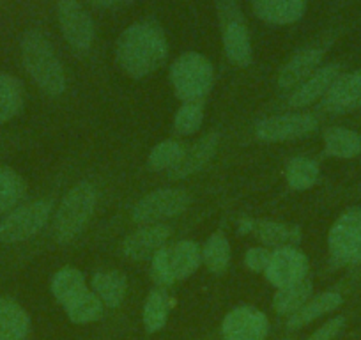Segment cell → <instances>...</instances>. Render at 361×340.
Returning <instances> with one entry per match:
<instances>
[{"label":"cell","instance_id":"9","mask_svg":"<svg viewBox=\"0 0 361 340\" xmlns=\"http://www.w3.org/2000/svg\"><path fill=\"white\" fill-rule=\"evenodd\" d=\"M188 192L180 188H161L149 193L138 200L133 207V220L137 224H151V221L165 220L185 213L190 206Z\"/></svg>","mask_w":361,"mask_h":340},{"label":"cell","instance_id":"35","mask_svg":"<svg viewBox=\"0 0 361 340\" xmlns=\"http://www.w3.org/2000/svg\"><path fill=\"white\" fill-rule=\"evenodd\" d=\"M269 259H271V253L264 248H250L246 252V257H245V265L246 268L252 269V272L260 273V272H266L267 265H269Z\"/></svg>","mask_w":361,"mask_h":340},{"label":"cell","instance_id":"4","mask_svg":"<svg viewBox=\"0 0 361 340\" xmlns=\"http://www.w3.org/2000/svg\"><path fill=\"white\" fill-rule=\"evenodd\" d=\"M96 207V190L90 183H78L62 199L54 229L59 243H69L83 231Z\"/></svg>","mask_w":361,"mask_h":340},{"label":"cell","instance_id":"10","mask_svg":"<svg viewBox=\"0 0 361 340\" xmlns=\"http://www.w3.org/2000/svg\"><path fill=\"white\" fill-rule=\"evenodd\" d=\"M57 16L64 40L75 50L85 51L94 41V22L78 0H59Z\"/></svg>","mask_w":361,"mask_h":340},{"label":"cell","instance_id":"30","mask_svg":"<svg viewBox=\"0 0 361 340\" xmlns=\"http://www.w3.org/2000/svg\"><path fill=\"white\" fill-rule=\"evenodd\" d=\"M204 262L213 273H224L231 262V245L221 232H214L207 239L202 252Z\"/></svg>","mask_w":361,"mask_h":340},{"label":"cell","instance_id":"32","mask_svg":"<svg viewBox=\"0 0 361 340\" xmlns=\"http://www.w3.org/2000/svg\"><path fill=\"white\" fill-rule=\"evenodd\" d=\"M169 317V296L163 291H151L144 305V324L151 333L158 332L165 326Z\"/></svg>","mask_w":361,"mask_h":340},{"label":"cell","instance_id":"19","mask_svg":"<svg viewBox=\"0 0 361 340\" xmlns=\"http://www.w3.org/2000/svg\"><path fill=\"white\" fill-rule=\"evenodd\" d=\"M241 232H253L260 241L271 246L296 245L301 239V229L298 225L279 224V221L264 220H241Z\"/></svg>","mask_w":361,"mask_h":340},{"label":"cell","instance_id":"33","mask_svg":"<svg viewBox=\"0 0 361 340\" xmlns=\"http://www.w3.org/2000/svg\"><path fill=\"white\" fill-rule=\"evenodd\" d=\"M183 154H185V149L180 147L177 142H159V144L152 149L151 154H149V166H151L152 170H172L173 166L180 162Z\"/></svg>","mask_w":361,"mask_h":340},{"label":"cell","instance_id":"34","mask_svg":"<svg viewBox=\"0 0 361 340\" xmlns=\"http://www.w3.org/2000/svg\"><path fill=\"white\" fill-rule=\"evenodd\" d=\"M204 121V107L199 102H190L180 107L176 114L173 126L179 135H192Z\"/></svg>","mask_w":361,"mask_h":340},{"label":"cell","instance_id":"12","mask_svg":"<svg viewBox=\"0 0 361 340\" xmlns=\"http://www.w3.org/2000/svg\"><path fill=\"white\" fill-rule=\"evenodd\" d=\"M317 128V119L310 114H286L264 119L257 124V137L266 142H283L310 135Z\"/></svg>","mask_w":361,"mask_h":340},{"label":"cell","instance_id":"21","mask_svg":"<svg viewBox=\"0 0 361 340\" xmlns=\"http://www.w3.org/2000/svg\"><path fill=\"white\" fill-rule=\"evenodd\" d=\"M29 324V315L16 301L0 298V340H23Z\"/></svg>","mask_w":361,"mask_h":340},{"label":"cell","instance_id":"2","mask_svg":"<svg viewBox=\"0 0 361 340\" xmlns=\"http://www.w3.org/2000/svg\"><path fill=\"white\" fill-rule=\"evenodd\" d=\"M22 59L27 73L37 87L50 96H61L66 75L50 41L39 30H27L22 37Z\"/></svg>","mask_w":361,"mask_h":340},{"label":"cell","instance_id":"20","mask_svg":"<svg viewBox=\"0 0 361 340\" xmlns=\"http://www.w3.org/2000/svg\"><path fill=\"white\" fill-rule=\"evenodd\" d=\"M218 142H220V135L218 133H209L204 138H200L193 147H190L188 151H185L180 162L170 170V178L172 179H185L188 176L195 174L200 169L206 166V163L209 162L214 156L218 147Z\"/></svg>","mask_w":361,"mask_h":340},{"label":"cell","instance_id":"13","mask_svg":"<svg viewBox=\"0 0 361 340\" xmlns=\"http://www.w3.org/2000/svg\"><path fill=\"white\" fill-rule=\"evenodd\" d=\"M225 340H264L267 335V319L253 307H239L228 312L221 324Z\"/></svg>","mask_w":361,"mask_h":340},{"label":"cell","instance_id":"26","mask_svg":"<svg viewBox=\"0 0 361 340\" xmlns=\"http://www.w3.org/2000/svg\"><path fill=\"white\" fill-rule=\"evenodd\" d=\"M23 107V87L18 78L0 73V123L18 116Z\"/></svg>","mask_w":361,"mask_h":340},{"label":"cell","instance_id":"29","mask_svg":"<svg viewBox=\"0 0 361 340\" xmlns=\"http://www.w3.org/2000/svg\"><path fill=\"white\" fill-rule=\"evenodd\" d=\"M64 308H66V312H68V317L71 319L73 322L83 324V322L96 321V319L102 315L103 301L99 300L98 294L96 293L85 291L82 296H78L75 301H71L69 305H66Z\"/></svg>","mask_w":361,"mask_h":340},{"label":"cell","instance_id":"22","mask_svg":"<svg viewBox=\"0 0 361 340\" xmlns=\"http://www.w3.org/2000/svg\"><path fill=\"white\" fill-rule=\"evenodd\" d=\"M342 305V296L338 293H322L312 301H307L296 314L290 315L287 326L289 328H301L307 326L308 322L315 321L321 315L328 314V312L336 310Z\"/></svg>","mask_w":361,"mask_h":340},{"label":"cell","instance_id":"3","mask_svg":"<svg viewBox=\"0 0 361 340\" xmlns=\"http://www.w3.org/2000/svg\"><path fill=\"white\" fill-rule=\"evenodd\" d=\"M170 80L177 98L186 103L197 102L202 99L213 87V64L202 54L186 51L173 61L170 68Z\"/></svg>","mask_w":361,"mask_h":340},{"label":"cell","instance_id":"18","mask_svg":"<svg viewBox=\"0 0 361 340\" xmlns=\"http://www.w3.org/2000/svg\"><path fill=\"white\" fill-rule=\"evenodd\" d=\"M340 76V66L338 64H328L324 68L317 69L314 75L308 80H305L300 87L293 92L289 99L290 107H307L312 102L319 99L321 96H326V92L331 89L333 83L336 82V78Z\"/></svg>","mask_w":361,"mask_h":340},{"label":"cell","instance_id":"1","mask_svg":"<svg viewBox=\"0 0 361 340\" xmlns=\"http://www.w3.org/2000/svg\"><path fill=\"white\" fill-rule=\"evenodd\" d=\"M116 57L126 75L131 78H144L161 68L169 57L165 32L152 20L133 23L121 34Z\"/></svg>","mask_w":361,"mask_h":340},{"label":"cell","instance_id":"37","mask_svg":"<svg viewBox=\"0 0 361 340\" xmlns=\"http://www.w3.org/2000/svg\"><path fill=\"white\" fill-rule=\"evenodd\" d=\"M90 2L98 8H114V6L123 4L124 0H90Z\"/></svg>","mask_w":361,"mask_h":340},{"label":"cell","instance_id":"6","mask_svg":"<svg viewBox=\"0 0 361 340\" xmlns=\"http://www.w3.org/2000/svg\"><path fill=\"white\" fill-rule=\"evenodd\" d=\"M218 13L221 20L225 55L234 66L246 68L252 62V44L241 9L235 0H218Z\"/></svg>","mask_w":361,"mask_h":340},{"label":"cell","instance_id":"15","mask_svg":"<svg viewBox=\"0 0 361 340\" xmlns=\"http://www.w3.org/2000/svg\"><path fill=\"white\" fill-rule=\"evenodd\" d=\"M322 107L333 114H345L361 107V69L340 75L326 92Z\"/></svg>","mask_w":361,"mask_h":340},{"label":"cell","instance_id":"31","mask_svg":"<svg viewBox=\"0 0 361 340\" xmlns=\"http://www.w3.org/2000/svg\"><path fill=\"white\" fill-rule=\"evenodd\" d=\"M319 178V166L314 159L300 156L294 158L287 166V183L293 190H308L315 185Z\"/></svg>","mask_w":361,"mask_h":340},{"label":"cell","instance_id":"17","mask_svg":"<svg viewBox=\"0 0 361 340\" xmlns=\"http://www.w3.org/2000/svg\"><path fill=\"white\" fill-rule=\"evenodd\" d=\"M308 0H252L253 13L271 25H289L307 11Z\"/></svg>","mask_w":361,"mask_h":340},{"label":"cell","instance_id":"14","mask_svg":"<svg viewBox=\"0 0 361 340\" xmlns=\"http://www.w3.org/2000/svg\"><path fill=\"white\" fill-rule=\"evenodd\" d=\"M322 55H324V51L317 47H307L296 51L289 59V62L283 66L282 71H280L279 87L282 91H290V89L300 87L305 80H308L317 71L319 64L322 61Z\"/></svg>","mask_w":361,"mask_h":340},{"label":"cell","instance_id":"11","mask_svg":"<svg viewBox=\"0 0 361 340\" xmlns=\"http://www.w3.org/2000/svg\"><path fill=\"white\" fill-rule=\"evenodd\" d=\"M264 273L273 286L282 289L307 279L308 259L294 246H282L275 253H271L269 265Z\"/></svg>","mask_w":361,"mask_h":340},{"label":"cell","instance_id":"23","mask_svg":"<svg viewBox=\"0 0 361 340\" xmlns=\"http://www.w3.org/2000/svg\"><path fill=\"white\" fill-rule=\"evenodd\" d=\"M85 291H89L85 286V279L78 269L71 268V266L55 273L54 280H51V293H54L55 300L64 307L82 296Z\"/></svg>","mask_w":361,"mask_h":340},{"label":"cell","instance_id":"24","mask_svg":"<svg viewBox=\"0 0 361 340\" xmlns=\"http://www.w3.org/2000/svg\"><path fill=\"white\" fill-rule=\"evenodd\" d=\"M324 151L333 158H354L361 152V137L347 128H331L324 135Z\"/></svg>","mask_w":361,"mask_h":340},{"label":"cell","instance_id":"27","mask_svg":"<svg viewBox=\"0 0 361 340\" xmlns=\"http://www.w3.org/2000/svg\"><path fill=\"white\" fill-rule=\"evenodd\" d=\"M310 296L312 282L305 279L301 280V282L293 284V286L279 289V293L275 294V300H273V307H275V310L279 312V314L293 315L307 303Z\"/></svg>","mask_w":361,"mask_h":340},{"label":"cell","instance_id":"28","mask_svg":"<svg viewBox=\"0 0 361 340\" xmlns=\"http://www.w3.org/2000/svg\"><path fill=\"white\" fill-rule=\"evenodd\" d=\"M25 181L13 169L0 166V214L9 213L25 195Z\"/></svg>","mask_w":361,"mask_h":340},{"label":"cell","instance_id":"16","mask_svg":"<svg viewBox=\"0 0 361 340\" xmlns=\"http://www.w3.org/2000/svg\"><path fill=\"white\" fill-rule=\"evenodd\" d=\"M170 238V229L166 225H151V227L138 229L128 236L123 245V252L131 261H144L154 257L156 252L163 248L166 239Z\"/></svg>","mask_w":361,"mask_h":340},{"label":"cell","instance_id":"8","mask_svg":"<svg viewBox=\"0 0 361 340\" xmlns=\"http://www.w3.org/2000/svg\"><path fill=\"white\" fill-rule=\"evenodd\" d=\"M50 213L51 204L48 200H36L16 207L0 221V241L11 245L32 238L48 224Z\"/></svg>","mask_w":361,"mask_h":340},{"label":"cell","instance_id":"5","mask_svg":"<svg viewBox=\"0 0 361 340\" xmlns=\"http://www.w3.org/2000/svg\"><path fill=\"white\" fill-rule=\"evenodd\" d=\"M202 253L197 243L180 241L172 248H161L152 259V279L159 286L185 280L199 268Z\"/></svg>","mask_w":361,"mask_h":340},{"label":"cell","instance_id":"25","mask_svg":"<svg viewBox=\"0 0 361 340\" xmlns=\"http://www.w3.org/2000/svg\"><path fill=\"white\" fill-rule=\"evenodd\" d=\"M92 287L99 300L110 308L123 303L126 294V277L119 272H102L92 277Z\"/></svg>","mask_w":361,"mask_h":340},{"label":"cell","instance_id":"36","mask_svg":"<svg viewBox=\"0 0 361 340\" xmlns=\"http://www.w3.org/2000/svg\"><path fill=\"white\" fill-rule=\"evenodd\" d=\"M343 326H345V317L336 315L331 321L326 322L324 326H321L308 340H335L338 336V333L343 329Z\"/></svg>","mask_w":361,"mask_h":340},{"label":"cell","instance_id":"7","mask_svg":"<svg viewBox=\"0 0 361 340\" xmlns=\"http://www.w3.org/2000/svg\"><path fill=\"white\" fill-rule=\"evenodd\" d=\"M331 259L338 265L361 262V210H347L333 224L328 236Z\"/></svg>","mask_w":361,"mask_h":340}]
</instances>
